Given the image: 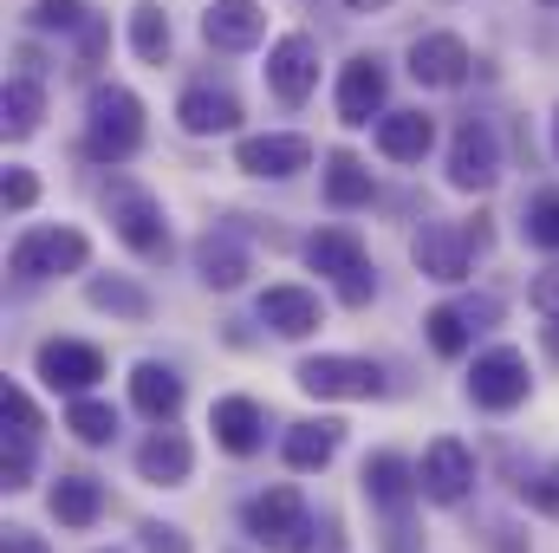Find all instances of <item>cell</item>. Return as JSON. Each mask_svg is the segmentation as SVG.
I'll use <instances>...</instances> for the list:
<instances>
[{
	"label": "cell",
	"mask_w": 559,
	"mask_h": 553,
	"mask_svg": "<svg viewBox=\"0 0 559 553\" xmlns=\"http://www.w3.org/2000/svg\"><path fill=\"white\" fill-rule=\"evenodd\" d=\"M105 209H111V228H118V242L143 255V261H163L169 255V228H163V202L138 189V183H111L105 189Z\"/></svg>",
	"instance_id": "obj_2"
},
{
	"label": "cell",
	"mask_w": 559,
	"mask_h": 553,
	"mask_svg": "<svg viewBox=\"0 0 559 553\" xmlns=\"http://www.w3.org/2000/svg\"><path fill=\"white\" fill-rule=\"evenodd\" d=\"M209 430H215V443H222L228 456H254V449H261L267 416H261V404H254V398H215Z\"/></svg>",
	"instance_id": "obj_18"
},
{
	"label": "cell",
	"mask_w": 559,
	"mask_h": 553,
	"mask_svg": "<svg viewBox=\"0 0 559 553\" xmlns=\"http://www.w3.org/2000/svg\"><path fill=\"white\" fill-rule=\"evenodd\" d=\"M547 339H554V352H559V326H554V332H547Z\"/></svg>",
	"instance_id": "obj_44"
},
{
	"label": "cell",
	"mask_w": 559,
	"mask_h": 553,
	"mask_svg": "<svg viewBox=\"0 0 559 553\" xmlns=\"http://www.w3.org/2000/svg\"><path fill=\"white\" fill-rule=\"evenodd\" d=\"M7 553H46V541H39V534H20V528H13V534H7Z\"/></svg>",
	"instance_id": "obj_41"
},
{
	"label": "cell",
	"mask_w": 559,
	"mask_h": 553,
	"mask_svg": "<svg viewBox=\"0 0 559 553\" xmlns=\"http://www.w3.org/2000/svg\"><path fill=\"white\" fill-rule=\"evenodd\" d=\"M365 495H371L378 508H391V515H397L411 495H423L417 462H404V456H391V449H384V456H371V462H365Z\"/></svg>",
	"instance_id": "obj_20"
},
{
	"label": "cell",
	"mask_w": 559,
	"mask_h": 553,
	"mask_svg": "<svg viewBox=\"0 0 559 553\" xmlns=\"http://www.w3.org/2000/svg\"><path fill=\"white\" fill-rule=\"evenodd\" d=\"M26 20H33L39 33H85V26H92V7H85V0H39Z\"/></svg>",
	"instance_id": "obj_33"
},
{
	"label": "cell",
	"mask_w": 559,
	"mask_h": 553,
	"mask_svg": "<svg viewBox=\"0 0 559 553\" xmlns=\"http://www.w3.org/2000/svg\"><path fill=\"white\" fill-rule=\"evenodd\" d=\"M195 268L209 286H241L248 280V248L235 242V235H209L202 248H195Z\"/></svg>",
	"instance_id": "obj_28"
},
{
	"label": "cell",
	"mask_w": 559,
	"mask_h": 553,
	"mask_svg": "<svg viewBox=\"0 0 559 553\" xmlns=\"http://www.w3.org/2000/svg\"><path fill=\"white\" fill-rule=\"evenodd\" d=\"M39 202V176L33 169H7V209H33Z\"/></svg>",
	"instance_id": "obj_37"
},
{
	"label": "cell",
	"mask_w": 559,
	"mask_h": 553,
	"mask_svg": "<svg viewBox=\"0 0 559 553\" xmlns=\"http://www.w3.org/2000/svg\"><path fill=\"white\" fill-rule=\"evenodd\" d=\"M131 404H138L150 423H169V416L182 411V378H176L169 365H138V372H131Z\"/></svg>",
	"instance_id": "obj_25"
},
{
	"label": "cell",
	"mask_w": 559,
	"mask_h": 553,
	"mask_svg": "<svg viewBox=\"0 0 559 553\" xmlns=\"http://www.w3.org/2000/svg\"><path fill=\"white\" fill-rule=\"evenodd\" d=\"M527 242L559 255V189H547V196H534V202H527Z\"/></svg>",
	"instance_id": "obj_34"
},
{
	"label": "cell",
	"mask_w": 559,
	"mask_h": 553,
	"mask_svg": "<svg viewBox=\"0 0 559 553\" xmlns=\"http://www.w3.org/2000/svg\"><path fill=\"white\" fill-rule=\"evenodd\" d=\"M371 293H378V274H371V268H358V274L338 280V299H345V306H365Z\"/></svg>",
	"instance_id": "obj_38"
},
{
	"label": "cell",
	"mask_w": 559,
	"mask_h": 553,
	"mask_svg": "<svg viewBox=\"0 0 559 553\" xmlns=\"http://www.w3.org/2000/svg\"><path fill=\"white\" fill-rule=\"evenodd\" d=\"M501 176V143H495V131L488 125H462L455 131V143H449V183L455 189H488Z\"/></svg>",
	"instance_id": "obj_10"
},
{
	"label": "cell",
	"mask_w": 559,
	"mask_h": 553,
	"mask_svg": "<svg viewBox=\"0 0 559 553\" xmlns=\"http://www.w3.org/2000/svg\"><path fill=\"white\" fill-rule=\"evenodd\" d=\"M554 156H559V111H554Z\"/></svg>",
	"instance_id": "obj_43"
},
{
	"label": "cell",
	"mask_w": 559,
	"mask_h": 553,
	"mask_svg": "<svg viewBox=\"0 0 559 553\" xmlns=\"http://www.w3.org/2000/svg\"><path fill=\"white\" fill-rule=\"evenodd\" d=\"M39 118H46V92H39L33 79H13L7 98H0V125H7V138H33Z\"/></svg>",
	"instance_id": "obj_29"
},
{
	"label": "cell",
	"mask_w": 559,
	"mask_h": 553,
	"mask_svg": "<svg viewBox=\"0 0 559 553\" xmlns=\"http://www.w3.org/2000/svg\"><path fill=\"white\" fill-rule=\"evenodd\" d=\"M261 319L274 326L280 339H306V332H319L325 306H319V293H312V286L280 280V286H267V293H261Z\"/></svg>",
	"instance_id": "obj_17"
},
{
	"label": "cell",
	"mask_w": 559,
	"mask_h": 553,
	"mask_svg": "<svg viewBox=\"0 0 559 553\" xmlns=\"http://www.w3.org/2000/svg\"><path fill=\"white\" fill-rule=\"evenodd\" d=\"M521 495H527V508H540V515H559V469L534 475V482H521Z\"/></svg>",
	"instance_id": "obj_36"
},
{
	"label": "cell",
	"mask_w": 559,
	"mask_h": 553,
	"mask_svg": "<svg viewBox=\"0 0 559 553\" xmlns=\"http://www.w3.org/2000/svg\"><path fill=\"white\" fill-rule=\"evenodd\" d=\"M527 358L514 352V345H495V352H481L475 358V372H468V398L481 404V411H514L521 398H527Z\"/></svg>",
	"instance_id": "obj_7"
},
{
	"label": "cell",
	"mask_w": 559,
	"mask_h": 553,
	"mask_svg": "<svg viewBox=\"0 0 559 553\" xmlns=\"http://www.w3.org/2000/svg\"><path fill=\"white\" fill-rule=\"evenodd\" d=\"M0 416H7V489H26L33 475V436H39V411L20 385L0 391Z\"/></svg>",
	"instance_id": "obj_13"
},
{
	"label": "cell",
	"mask_w": 559,
	"mask_h": 553,
	"mask_svg": "<svg viewBox=\"0 0 559 553\" xmlns=\"http://www.w3.org/2000/svg\"><path fill=\"white\" fill-rule=\"evenodd\" d=\"M176 118H182V131L189 138H222V131H235L241 125V105L228 98V92H182V105H176Z\"/></svg>",
	"instance_id": "obj_22"
},
{
	"label": "cell",
	"mask_w": 559,
	"mask_h": 553,
	"mask_svg": "<svg viewBox=\"0 0 559 553\" xmlns=\"http://www.w3.org/2000/svg\"><path fill=\"white\" fill-rule=\"evenodd\" d=\"M429 143H436V125H429L423 111H384V118H378V150H384L391 163H423Z\"/></svg>",
	"instance_id": "obj_21"
},
{
	"label": "cell",
	"mask_w": 559,
	"mask_h": 553,
	"mask_svg": "<svg viewBox=\"0 0 559 553\" xmlns=\"http://www.w3.org/2000/svg\"><path fill=\"white\" fill-rule=\"evenodd\" d=\"M345 443V423L332 416H312V423H293L286 430V469H325Z\"/></svg>",
	"instance_id": "obj_23"
},
{
	"label": "cell",
	"mask_w": 559,
	"mask_h": 553,
	"mask_svg": "<svg viewBox=\"0 0 559 553\" xmlns=\"http://www.w3.org/2000/svg\"><path fill=\"white\" fill-rule=\"evenodd\" d=\"M371 118H384V66L358 52L338 72V125H371Z\"/></svg>",
	"instance_id": "obj_14"
},
{
	"label": "cell",
	"mask_w": 559,
	"mask_h": 553,
	"mask_svg": "<svg viewBox=\"0 0 559 553\" xmlns=\"http://www.w3.org/2000/svg\"><path fill=\"white\" fill-rule=\"evenodd\" d=\"M66 430H72L79 443H111V436H118V411L98 404V398H79V404L66 411Z\"/></svg>",
	"instance_id": "obj_32"
},
{
	"label": "cell",
	"mask_w": 559,
	"mask_h": 553,
	"mask_svg": "<svg viewBox=\"0 0 559 553\" xmlns=\"http://www.w3.org/2000/svg\"><path fill=\"white\" fill-rule=\"evenodd\" d=\"M267 85L280 105H306L319 85V39L312 33H280L267 46Z\"/></svg>",
	"instance_id": "obj_6"
},
{
	"label": "cell",
	"mask_w": 559,
	"mask_h": 553,
	"mask_svg": "<svg viewBox=\"0 0 559 553\" xmlns=\"http://www.w3.org/2000/svg\"><path fill=\"white\" fill-rule=\"evenodd\" d=\"M468 46L455 39V33H423L417 46H411V79L417 85H436V92H449V85H462L468 79Z\"/></svg>",
	"instance_id": "obj_15"
},
{
	"label": "cell",
	"mask_w": 559,
	"mask_h": 553,
	"mask_svg": "<svg viewBox=\"0 0 559 553\" xmlns=\"http://www.w3.org/2000/svg\"><path fill=\"white\" fill-rule=\"evenodd\" d=\"M85 150L98 163H131L143 150V105L124 85H98L85 105Z\"/></svg>",
	"instance_id": "obj_1"
},
{
	"label": "cell",
	"mask_w": 559,
	"mask_h": 553,
	"mask_svg": "<svg viewBox=\"0 0 559 553\" xmlns=\"http://www.w3.org/2000/svg\"><path fill=\"white\" fill-rule=\"evenodd\" d=\"M143 548L150 553H189V541H182L176 528H143Z\"/></svg>",
	"instance_id": "obj_40"
},
{
	"label": "cell",
	"mask_w": 559,
	"mask_h": 553,
	"mask_svg": "<svg viewBox=\"0 0 559 553\" xmlns=\"http://www.w3.org/2000/svg\"><path fill=\"white\" fill-rule=\"evenodd\" d=\"M352 13H378V7H391V0H345Z\"/></svg>",
	"instance_id": "obj_42"
},
{
	"label": "cell",
	"mask_w": 559,
	"mask_h": 553,
	"mask_svg": "<svg viewBox=\"0 0 559 553\" xmlns=\"http://www.w3.org/2000/svg\"><path fill=\"white\" fill-rule=\"evenodd\" d=\"M417 268L429 280H468V261H475V235L455 228V222H423L417 242H411Z\"/></svg>",
	"instance_id": "obj_9"
},
{
	"label": "cell",
	"mask_w": 559,
	"mask_h": 553,
	"mask_svg": "<svg viewBox=\"0 0 559 553\" xmlns=\"http://www.w3.org/2000/svg\"><path fill=\"white\" fill-rule=\"evenodd\" d=\"M131 46H138V59L143 66H163L169 59V13L163 7H131Z\"/></svg>",
	"instance_id": "obj_30"
},
{
	"label": "cell",
	"mask_w": 559,
	"mask_h": 553,
	"mask_svg": "<svg viewBox=\"0 0 559 553\" xmlns=\"http://www.w3.org/2000/svg\"><path fill=\"white\" fill-rule=\"evenodd\" d=\"M13 274L20 280H52V274H79L85 261H92V242L79 235V228H26L20 242H13Z\"/></svg>",
	"instance_id": "obj_5"
},
{
	"label": "cell",
	"mask_w": 559,
	"mask_h": 553,
	"mask_svg": "<svg viewBox=\"0 0 559 553\" xmlns=\"http://www.w3.org/2000/svg\"><path fill=\"white\" fill-rule=\"evenodd\" d=\"M417 482H423V495L429 502H462L468 489H475V449L462 443V436H436L429 449H423V462H417Z\"/></svg>",
	"instance_id": "obj_8"
},
{
	"label": "cell",
	"mask_w": 559,
	"mask_h": 553,
	"mask_svg": "<svg viewBox=\"0 0 559 553\" xmlns=\"http://www.w3.org/2000/svg\"><path fill=\"white\" fill-rule=\"evenodd\" d=\"M39 378L52 391H92L105 378V352L79 345V339H52V345H39Z\"/></svg>",
	"instance_id": "obj_12"
},
{
	"label": "cell",
	"mask_w": 559,
	"mask_h": 553,
	"mask_svg": "<svg viewBox=\"0 0 559 553\" xmlns=\"http://www.w3.org/2000/svg\"><path fill=\"white\" fill-rule=\"evenodd\" d=\"M299 391L306 398H332V404H371V398H384V372L371 358L325 352V358H306L299 365Z\"/></svg>",
	"instance_id": "obj_3"
},
{
	"label": "cell",
	"mask_w": 559,
	"mask_h": 553,
	"mask_svg": "<svg viewBox=\"0 0 559 553\" xmlns=\"http://www.w3.org/2000/svg\"><path fill=\"white\" fill-rule=\"evenodd\" d=\"M261 33H267V7L261 0H215L202 13V39L215 52H248V46H261Z\"/></svg>",
	"instance_id": "obj_11"
},
{
	"label": "cell",
	"mask_w": 559,
	"mask_h": 553,
	"mask_svg": "<svg viewBox=\"0 0 559 553\" xmlns=\"http://www.w3.org/2000/svg\"><path fill=\"white\" fill-rule=\"evenodd\" d=\"M423 326H429V345H436L442 358H455V352H468V326H475V313H468V306H436Z\"/></svg>",
	"instance_id": "obj_31"
},
{
	"label": "cell",
	"mask_w": 559,
	"mask_h": 553,
	"mask_svg": "<svg viewBox=\"0 0 559 553\" xmlns=\"http://www.w3.org/2000/svg\"><path fill=\"white\" fill-rule=\"evenodd\" d=\"M325 202H332V209L371 202V169H365L352 150H332V156H325Z\"/></svg>",
	"instance_id": "obj_26"
},
{
	"label": "cell",
	"mask_w": 559,
	"mask_h": 553,
	"mask_svg": "<svg viewBox=\"0 0 559 553\" xmlns=\"http://www.w3.org/2000/svg\"><path fill=\"white\" fill-rule=\"evenodd\" d=\"M540 7H559V0H540Z\"/></svg>",
	"instance_id": "obj_45"
},
{
	"label": "cell",
	"mask_w": 559,
	"mask_h": 553,
	"mask_svg": "<svg viewBox=\"0 0 559 553\" xmlns=\"http://www.w3.org/2000/svg\"><path fill=\"white\" fill-rule=\"evenodd\" d=\"M306 268L345 280V274H358V268H371V261H365V242H358L352 228H319V235L306 242Z\"/></svg>",
	"instance_id": "obj_24"
},
{
	"label": "cell",
	"mask_w": 559,
	"mask_h": 553,
	"mask_svg": "<svg viewBox=\"0 0 559 553\" xmlns=\"http://www.w3.org/2000/svg\"><path fill=\"white\" fill-rule=\"evenodd\" d=\"M98 508H105V489H98L92 475H59V489H52V515H59V528H92Z\"/></svg>",
	"instance_id": "obj_27"
},
{
	"label": "cell",
	"mask_w": 559,
	"mask_h": 553,
	"mask_svg": "<svg viewBox=\"0 0 559 553\" xmlns=\"http://www.w3.org/2000/svg\"><path fill=\"white\" fill-rule=\"evenodd\" d=\"M138 469H143V482H156V489H176V482H189V469H195V449H189V436H182V430H156V436L138 449Z\"/></svg>",
	"instance_id": "obj_19"
},
{
	"label": "cell",
	"mask_w": 559,
	"mask_h": 553,
	"mask_svg": "<svg viewBox=\"0 0 559 553\" xmlns=\"http://www.w3.org/2000/svg\"><path fill=\"white\" fill-rule=\"evenodd\" d=\"M534 306H540L547 319H559V268H547V274H534Z\"/></svg>",
	"instance_id": "obj_39"
},
{
	"label": "cell",
	"mask_w": 559,
	"mask_h": 553,
	"mask_svg": "<svg viewBox=\"0 0 559 553\" xmlns=\"http://www.w3.org/2000/svg\"><path fill=\"white\" fill-rule=\"evenodd\" d=\"M248 534L267 553H306L312 548V515L299 502V489H267L248 502Z\"/></svg>",
	"instance_id": "obj_4"
},
{
	"label": "cell",
	"mask_w": 559,
	"mask_h": 553,
	"mask_svg": "<svg viewBox=\"0 0 559 553\" xmlns=\"http://www.w3.org/2000/svg\"><path fill=\"white\" fill-rule=\"evenodd\" d=\"M92 306H111V313H131V319H143V313H150V299H143L138 286H118V280H92Z\"/></svg>",
	"instance_id": "obj_35"
},
{
	"label": "cell",
	"mask_w": 559,
	"mask_h": 553,
	"mask_svg": "<svg viewBox=\"0 0 559 553\" xmlns=\"http://www.w3.org/2000/svg\"><path fill=\"white\" fill-rule=\"evenodd\" d=\"M111 553H124V548H111Z\"/></svg>",
	"instance_id": "obj_46"
},
{
	"label": "cell",
	"mask_w": 559,
	"mask_h": 553,
	"mask_svg": "<svg viewBox=\"0 0 559 553\" xmlns=\"http://www.w3.org/2000/svg\"><path fill=\"white\" fill-rule=\"evenodd\" d=\"M306 163H312V143L293 138V131H267V138L235 143V169H248V176H293Z\"/></svg>",
	"instance_id": "obj_16"
}]
</instances>
